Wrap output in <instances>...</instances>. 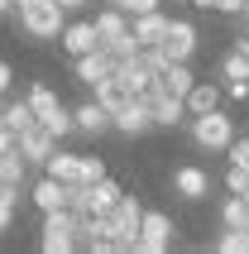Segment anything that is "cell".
Wrapping results in <instances>:
<instances>
[{"label":"cell","mask_w":249,"mask_h":254,"mask_svg":"<svg viewBox=\"0 0 249 254\" xmlns=\"http://www.w3.org/2000/svg\"><path fill=\"white\" fill-rule=\"evenodd\" d=\"M72 129H82V134H101V129H111V111L91 96L86 106H77V111H72Z\"/></svg>","instance_id":"cell-14"},{"label":"cell","mask_w":249,"mask_h":254,"mask_svg":"<svg viewBox=\"0 0 249 254\" xmlns=\"http://www.w3.org/2000/svg\"><path fill=\"white\" fill-rule=\"evenodd\" d=\"M240 19H245V34H249V14H240Z\"/></svg>","instance_id":"cell-40"},{"label":"cell","mask_w":249,"mask_h":254,"mask_svg":"<svg viewBox=\"0 0 249 254\" xmlns=\"http://www.w3.org/2000/svg\"><path fill=\"white\" fill-rule=\"evenodd\" d=\"M163 29H168V14L163 10H144V14H134L129 34H134V43H158V39H163Z\"/></svg>","instance_id":"cell-17"},{"label":"cell","mask_w":249,"mask_h":254,"mask_svg":"<svg viewBox=\"0 0 249 254\" xmlns=\"http://www.w3.org/2000/svg\"><path fill=\"white\" fill-rule=\"evenodd\" d=\"M196 10H216V0H192Z\"/></svg>","instance_id":"cell-37"},{"label":"cell","mask_w":249,"mask_h":254,"mask_svg":"<svg viewBox=\"0 0 249 254\" xmlns=\"http://www.w3.org/2000/svg\"><path fill=\"white\" fill-rule=\"evenodd\" d=\"M144 106H149V125H168V129H178L182 120H187V111H182V101L178 96H163V91H144Z\"/></svg>","instance_id":"cell-7"},{"label":"cell","mask_w":249,"mask_h":254,"mask_svg":"<svg viewBox=\"0 0 249 254\" xmlns=\"http://www.w3.org/2000/svg\"><path fill=\"white\" fill-rule=\"evenodd\" d=\"M173 192H182L187 201H201L211 192V173L206 168H196V163H187V168L173 173Z\"/></svg>","instance_id":"cell-11"},{"label":"cell","mask_w":249,"mask_h":254,"mask_svg":"<svg viewBox=\"0 0 249 254\" xmlns=\"http://www.w3.org/2000/svg\"><path fill=\"white\" fill-rule=\"evenodd\" d=\"M221 96H230V101H249V77H245V82H225Z\"/></svg>","instance_id":"cell-30"},{"label":"cell","mask_w":249,"mask_h":254,"mask_svg":"<svg viewBox=\"0 0 249 254\" xmlns=\"http://www.w3.org/2000/svg\"><path fill=\"white\" fill-rule=\"evenodd\" d=\"M240 14H249V0H245V10H240Z\"/></svg>","instance_id":"cell-42"},{"label":"cell","mask_w":249,"mask_h":254,"mask_svg":"<svg viewBox=\"0 0 249 254\" xmlns=\"http://www.w3.org/2000/svg\"><path fill=\"white\" fill-rule=\"evenodd\" d=\"M115 72H120L124 82H129V91H134V96L153 91V67H144L139 58H124V63H115Z\"/></svg>","instance_id":"cell-18"},{"label":"cell","mask_w":249,"mask_h":254,"mask_svg":"<svg viewBox=\"0 0 249 254\" xmlns=\"http://www.w3.org/2000/svg\"><path fill=\"white\" fill-rule=\"evenodd\" d=\"M96 178H106V163L96 154H82V183H96Z\"/></svg>","instance_id":"cell-27"},{"label":"cell","mask_w":249,"mask_h":254,"mask_svg":"<svg viewBox=\"0 0 249 254\" xmlns=\"http://www.w3.org/2000/svg\"><path fill=\"white\" fill-rule=\"evenodd\" d=\"M24 154H19V149H5V154H0V187H19L24 183Z\"/></svg>","instance_id":"cell-21"},{"label":"cell","mask_w":249,"mask_h":254,"mask_svg":"<svg viewBox=\"0 0 249 254\" xmlns=\"http://www.w3.org/2000/svg\"><path fill=\"white\" fill-rule=\"evenodd\" d=\"M221 221H225V226H235V230H249V201L230 192V201L221 206Z\"/></svg>","instance_id":"cell-24"},{"label":"cell","mask_w":249,"mask_h":254,"mask_svg":"<svg viewBox=\"0 0 249 254\" xmlns=\"http://www.w3.org/2000/svg\"><path fill=\"white\" fill-rule=\"evenodd\" d=\"M221 77H225V82H245V77H249L245 53H230V58H225V63H221Z\"/></svg>","instance_id":"cell-26"},{"label":"cell","mask_w":249,"mask_h":254,"mask_svg":"<svg viewBox=\"0 0 249 254\" xmlns=\"http://www.w3.org/2000/svg\"><path fill=\"white\" fill-rule=\"evenodd\" d=\"M14 149L24 154V163H43V158H48V154L58 149V139H53V134H48V129L39 125V120H34L29 129H19V134H14Z\"/></svg>","instance_id":"cell-6"},{"label":"cell","mask_w":249,"mask_h":254,"mask_svg":"<svg viewBox=\"0 0 249 254\" xmlns=\"http://www.w3.org/2000/svg\"><path fill=\"white\" fill-rule=\"evenodd\" d=\"M192 48H196V29L187 24V19H168L163 39H158V53H163L168 63H187Z\"/></svg>","instance_id":"cell-5"},{"label":"cell","mask_w":249,"mask_h":254,"mask_svg":"<svg viewBox=\"0 0 249 254\" xmlns=\"http://www.w3.org/2000/svg\"><path fill=\"white\" fill-rule=\"evenodd\" d=\"M91 24H96V39L106 43V39H120V34H129V14L111 5V10H101L96 19H91Z\"/></svg>","instance_id":"cell-20"},{"label":"cell","mask_w":249,"mask_h":254,"mask_svg":"<svg viewBox=\"0 0 249 254\" xmlns=\"http://www.w3.org/2000/svg\"><path fill=\"white\" fill-rule=\"evenodd\" d=\"M39 168L48 173V178H58L62 187H77V183H82V154H62V149H53Z\"/></svg>","instance_id":"cell-9"},{"label":"cell","mask_w":249,"mask_h":254,"mask_svg":"<svg viewBox=\"0 0 249 254\" xmlns=\"http://www.w3.org/2000/svg\"><path fill=\"white\" fill-rule=\"evenodd\" d=\"M245 201H249V197H245Z\"/></svg>","instance_id":"cell-43"},{"label":"cell","mask_w":249,"mask_h":254,"mask_svg":"<svg viewBox=\"0 0 249 254\" xmlns=\"http://www.w3.org/2000/svg\"><path fill=\"white\" fill-rule=\"evenodd\" d=\"M211 106H221V86L216 82H192L187 86V96H182V111L187 115H201V111H211Z\"/></svg>","instance_id":"cell-15"},{"label":"cell","mask_w":249,"mask_h":254,"mask_svg":"<svg viewBox=\"0 0 249 254\" xmlns=\"http://www.w3.org/2000/svg\"><path fill=\"white\" fill-rule=\"evenodd\" d=\"M235 53H245V63H249V34H240V48Z\"/></svg>","instance_id":"cell-36"},{"label":"cell","mask_w":249,"mask_h":254,"mask_svg":"<svg viewBox=\"0 0 249 254\" xmlns=\"http://www.w3.org/2000/svg\"><path fill=\"white\" fill-rule=\"evenodd\" d=\"M192 139H196V149H211V154H221L225 144L235 139V125H230V115H225L221 106H211V111L192 115Z\"/></svg>","instance_id":"cell-1"},{"label":"cell","mask_w":249,"mask_h":254,"mask_svg":"<svg viewBox=\"0 0 249 254\" xmlns=\"http://www.w3.org/2000/svg\"><path fill=\"white\" fill-rule=\"evenodd\" d=\"M91 91H96V101L106 106V111H120L124 101H134V91H129V82H124L120 72H106V77H101Z\"/></svg>","instance_id":"cell-13"},{"label":"cell","mask_w":249,"mask_h":254,"mask_svg":"<svg viewBox=\"0 0 249 254\" xmlns=\"http://www.w3.org/2000/svg\"><path fill=\"white\" fill-rule=\"evenodd\" d=\"M216 254H249V230L225 226V235L216 240Z\"/></svg>","instance_id":"cell-25"},{"label":"cell","mask_w":249,"mask_h":254,"mask_svg":"<svg viewBox=\"0 0 249 254\" xmlns=\"http://www.w3.org/2000/svg\"><path fill=\"white\" fill-rule=\"evenodd\" d=\"M124 14H144V10H158V0H120Z\"/></svg>","instance_id":"cell-31"},{"label":"cell","mask_w":249,"mask_h":254,"mask_svg":"<svg viewBox=\"0 0 249 254\" xmlns=\"http://www.w3.org/2000/svg\"><path fill=\"white\" fill-rule=\"evenodd\" d=\"M5 149H14V129H5V125H0V154H5Z\"/></svg>","instance_id":"cell-34"},{"label":"cell","mask_w":249,"mask_h":254,"mask_svg":"<svg viewBox=\"0 0 249 254\" xmlns=\"http://www.w3.org/2000/svg\"><path fill=\"white\" fill-rule=\"evenodd\" d=\"M173 245V221L163 211H139V230H134V250L139 254H163Z\"/></svg>","instance_id":"cell-2"},{"label":"cell","mask_w":249,"mask_h":254,"mask_svg":"<svg viewBox=\"0 0 249 254\" xmlns=\"http://www.w3.org/2000/svg\"><path fill=\"white\" fill-rule=\"evenodd\" d=\"M82 5H86V0H58V10H62V14H72V10H82Z\"/></svg>","instance_id":"cell-35"},{"label":"cell","mask_w":249,"mask_h":254,"mask_svg":"<svg viewBox=\"0 0 249 254\" xmlns=\"http://www.w3.org/2000/svg\"><path fill=\"white\" fill-rule=\"evenodd\" d=\"M106 5H115V10H120V0H106Z\"/></svg>","instance_id":"cell-41"},{"label":"cell","mask_w":249,"mask_h":254,"mask_svg":"<svg viewBox=\"0 0 249 254\" xmlns=\"http://www.w3.org/2000/svg\"><path fill=\"white\" fill-rule=\"evenodd\" d=\"M0 125L14 129V134H19V129H29V125H34V111H29V101H10V106H0Z\"/></svg>","instance_id":"cell-22"},{"label":"cell","mask_w":249,"mask_h":254,"mask_svg":"<svg viewBox=\"0 0 249 254\" xmlns=\"http://www.w3.org/2000/svg\"><path fill=\"white\" fill-rule=\"evenodd\" d=\"M225 187H230V192H235V197H245V192H249V173H245V168H235V163H230V173H225Z\"/></svg>","instance_id":"cell-28"},{"label":"cell","mask_w":249,"mask_h":254,"mask_svg":"<svg viewBox=\"0 0 249 254\" xmlns=\"http://www.w3.org/2000/svg\"><path fill=\"white\" fill-rule=\"evenodd\" d=\"M216 10H221V14H240V10H245V0H216Z\"/></svg>","instance_id":"cell-32"},{"label":"cell","mask_w":249,"mask_h":254,"mask_svg":"<svg viewBox=\"0 0 249 254\" xmlns=\"http://www.w3.org/2000/svg\"><path fill=\"white\" fill-rule=\"evenodd\" d=\"M111 129H120V134H144L149 129V106L144 101H124L120 111H111Z\"/></svg>","instance_id":"cell-12"},{"label":"cell","mask_w":249,"mask_h":254,"mask_svg":"<svg viewBox=\"0 0 249 254\" xmlns=\"http://www.w3.org/2000/svg\"><path fill=\"white\" fill-rule=\"evenodd\" d=\"M34 206H39V211H58V206H67V187L43 173V183L34 187Z\"/></svg>","instance_id":"cell-19"},{"label":"cell","mask_w":249,"mask_h":254,"mask_svg":"<svg viewBox=\"0 0 249 254\" xmlns=\"http://www.w3.org/2000/svg\"><path fill=\"white\" fill-rule=\"evenodd\" d=\"M72 63H77V82H86V86H96L106 72H115V63L101 53V48H91V53H82V58H72Z\"/></svg>","instance_id":"cell-16"},{"label":"cell","mask_w":249,"mask_h":254,"mask_svg":"<svg viewBox=\"0 0 249 254\" xmlns=\"http://www.w3.org/2000/svg\"><path fill=\"white\" fill-rule=\"evenodd\" d=\"M10 77H14V72H10V63H0V96L10 91Z\"/></svg>","instance_id":"cell-33"},{"label":"cell","mask_w":249,"mask_h":254,"mask_svg":"<svg viewBox=\"0 0 249 254\" xmlns=\"http://www.w3.org/2000/svg\"><path fill=\"white\" fill-rule=\"evenodd\" d=\"M225 149H230V163L249 173V139H230V144H225Z\"/></svg>","instance_id":"cell-29"},{"label":"cell","mask_w":249,"mask_h":254,"mask_svg":"<svg viewBox=\"0 0 249 254\" xmlns=\"http://www.w3.org/2000/svg\"><path fill=\"white\" fill-rule=\"evenodd\" d=\"M58 43H62V48H67L72 58H82V53H91V48H101V39H96V24H91V19H77V24H62Z\"/></svg>","instance_id":"cell-10"},{"label":"cell","mask_w":249,"mask_h":254,"mask_svg":"<svg viewBox=\"0 0 249 254\" xmlns=\"http://www.w3.org/2000/svg\"><path fill=\"white\" fill-rule=\"evenodd\" d=\"M10 5H14V10H24V5H39V0H10Z\"/></svg>","instance_id":"cell-38"},{"label":"cell","mask_w":249,"mask_h":254,"mask_svg":"<svg viewBox=\"0 0 249 254\" xmlns=\"http://www.w3.org/2000/svg\"><path fill=\"white\" fill-rule=\"evenodd\" d=\"M19 24H24L29 39H58L62 34V10H58V0H39V5L19 10Z\"/></svg>","instance_id":"cell-3"},{"label":"cell","mask_w":249,"mask_h":254,"mask_svg":"<svg viewBox=\"0 0 249 254\" xmlns=\"http://www.w3.org/2000/svg\"><path fill=\"white\" fill-rule=\"evenodd\" d=\"M14 10V5H10V0H0V19H5V14H10Z\"/></svg>","instance_id":"cell-39"},{"label":"cell","mask_w":249,"mask_h":254,"mask_svg":"<svg viewBox=\"0 0 249 254\" xmlns=\"http://www.w3.org/2000/svg\"><path fill=\"white\" fill-rule=\"evenodd\" d=\"M72 226H77V211H67V206L43 211V254H67L72 250Z\"/></svg>","instance_id":"cell-4"},{"label":"cell","mask_w":249,"mask_h":254,"mask_svg":"<svg viewBox=\"0 0 249 254\" xmlns=\"http://www.w3.org/2000/svg\"><path fill=\"white\" fill-rule=\"evenodd\" d=\"M39 125L48 129L53 139H62V134H67V129H72V111H67V106H62V101H58L53 111H43V115H39Z\"/></svg>","instance_id":"cell-23"},{"label":"cell","mask_w":249,"mask_h":254,"mask_svg":"<svg viewBox=\"0 0 249 254\" xmlns=\"http://www.w3.org/2000/svg\"><path fill=\"white\" fill-rule=\"evenodd\" d=\"M196 77H192V67L187 63H163V67L153 72V91H163V96H187V86H192Z\"/></svg>","instance_id":"cell-8"}]
</instances>
